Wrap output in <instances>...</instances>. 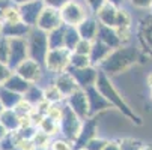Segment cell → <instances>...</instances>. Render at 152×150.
Segmentation results:
<instances>
[{
    "mask_svg": "<svg viewBox=\"0 0 152 150\" xmlns=\"http://www.w3.org/2000/svg\"><path fill=\"white\" fill-rule=\"evenodd\" d=\"M133 8L140 9V11H149L152 9V0H129Z\"/></svg>",
    "mask_w": 152,
    "mask_h": 150,
    "instance_id": "obj_42",
    "label": "cell"
},
{
    "mask_svg": "<svg viewBox=\"0 0 152 150\" xmlns=\"http://www.w3.org/2000/svg\"><path fill=\"white\" fill-rule=\"evenodd\" d=\"M143 150H152V144H148V146H146Z\"/></svg>",
    "mask_w": 152,
    "mask_h": 150,
    "instance_id": "obj_53",
    "label": "cell"
},
{
    "mask_svg": "<svg viewBox=\"0 0 152 150\" xmlns=\"http://www.w3.org/2000/svg\"><path fill=\"white\" fill-rule=\"evenodd\" d=\"M63 107H65V102H62V104H51L50 110L47 113V117H50L51 120L60 123L62 116H63Z\"/></svg>",
    "mask_w": 152,
    "mask_h": 150,
    "instance_id": "obj_35",
    "label": "cell"
},
{
    "mask_svg": "<svg viewBox=\"0 0 152 150\" xmlns=\"http://www.w3.org/2000/svg\"><path fill=\"white\" fill-rule=\"evenodd\" d=\"M38 129L39 131H42V132H45L47 135H50L51 138L56 135V134H59L60 132V125L57 123V122H54V120H51L50 117H44L42 119V122L39 123V126H38Z\"/></svg>",
    "mask_w": 152,
    "mask_h": 150,
    "instance_id": "obj_29",
    "label": "cell"
},
{
    "mask_svg": "<svg viewBox=\"0 0 152 150\" xmlns=\"http://www.w3.org/2000/svg\"><path fill=\"white\" fill-rule=\"evenodd\" d=\"M6 108H5V107H3V104H2V101H0V114H2L3 111H5Z\"/></svg>",
    "mask_w": 152,
    "mask_h": 150,
    "instance_id": "obj_52",
    "label": "cell"
},
{
    "mask_svg": "<svg viewBox=\"0 0 152 150\" xmlns=\"http://www.w3.org/2000/svg\"><path fill=\"white\" fill-rule=\"evenodd\" d=\"M86 92V96H88V102H89V113H91V117H95L96 114L108 110V108H113L112 104L108 102L99 92L98 89L95 87H89Z\"/></svg>",
    "mask_w": 152,
    "mask_h": 150,
    "instance_id": "obj_14",
    "label": "cell"
},
{
    "mask_svg": "<svg viewBox=\"0 0 152 150\" xmlns=\"http://www.w3.org/2000/svg\"><path fill=\"white\" fill-rule=\"evenodd\" d=\"M14 72L18 74L20 77H23L30 84H38L42 80V75H44V66L39 65L38 62H35L32 59H27Z\"/></svg>",
    "mask_w": 152,
    "mask_h": 150,
    "instance_id": "obj_8",
    "label": "cell"
},
{
    "mask_svg": "<svg viewBox=\"0 0 152 150\" xmlns=\"http://www.w3.org/2000/svg\"><path fill=\"white\" fill-rule=\"evenodd\" d=\"M108 3H112V5H115V6H118V8H121V5L124 3V0H107Z\"/></svg>",
    "mask_w": 152,
    "mask_h": 150,
    "instance_id": "obj_50",
    "label": "cell"
},
{
    "mask_svg": "<svg viewBox=\"0 0 152 150\" xmlns=\"http://www.w3.org/2000/svg\"><path fill=\"white\" fill-rule=\"evenodd\" d=\"M65 27L66 26H60L48 33V47L50 50H59L65 48Z\"/></svg>",
    "mask_w": 152,
    "mask_h": 150,
    "instance_id": "obj_25",
    "label": "cell"
},
{
    "mask_svg": "<svg viewBox=\"0 0 152 150\" xmlns=\"http://www.w3.org/2000/svg\"><path fill=\"white\" fill-rule=\"evenodd\" d=\"M60 15H62L63 24H65V26H71V27L80 26L83 21L88 18L86 8L78 2V0H71L69 3L65 5V6L60 9Z\"/></svg>",
    "mask_w": 152,
    "mask_h": 150,
    "instance_id": "obj_6",
    "label": "cell"
},
{
    "mask_svg": "<svg viewBox=\"0 0 152 150\" xmlns=\"http://www.w3.org/2000/svg\"><path fill=\"white\" fill-rule=\"evenodd\" d=\"M53 84L60 90V93L65 96V99H66L68 96H71L74 92L80 90L75 78H74V77L71 75V72H68V71L54 75V83H53Z\"/></svg>",
    "mask_w": 152,
    "mask_h": 150,
    "instance_id": "obj_16",
    "label": "cell"
},
{
    "mask_svg": "<svg viewBox=\"0 0 152 150\" xmlns=\"http://www.w3.org/2000/svg\"><path fill=\"white\" fill-rule=\"evenodd\" d=\"M0 62L6 63L9 62V39L0 36Z\"/></svg>",
    "mask_w": 152,
    "mask_h": 150,
    "instance_id": "obj_37",
    "label": "cell"
},
{
    "mask_svg": "<svg viewBox=\"0 0 152 150\" xmlns=\"http://www.w3.org/2000/svg\"><path fill=\"white\" fill-rule=\"evenodd\" d=\"M29 2H35V0H12V3L17 5V6H21V5H26Z\"/></svg>",
    "mask_w": 152,
    "mask_h": 150,
    "instance_id": "obj_49",
    "label": "cell"
},
{
    "mask_svg": "<svg viewBox=\"0 0 152 150\" xmlns=\"http://www.w3.org/2000/svg\"><path fill=\"white\" fill-rule=\"evenodd\" d=\"M30 29H32V27L26 26L23 21H20V23H12V24L3 23V26H2V32H0V36H3V38H6V39L27 38Z\"/></svg>",
    "mask_w": 152,
    "mask_h": 150,
    "instance_id": "obj_19",
    "label": "cell"
},
{
    "mask_svg": "<svg viewBox=\"0 0 152 150\" xmlns=\"http://www.w3.org/2000/svg\"><path fill=\"white\" fill-rule=\"evenodd\" d=\"M68 72H71V75L75 78L81 90H88L89 87H94L99 75V69L96 66H88L83 69H68Z\"/></svg>",
    "mask_w": 152,
    "mask_h": 150,
    "instance_id": "obj_12",
    "label": "cell"
},
{
    "mask_svg": "<svg viewBox=\"0 0 152 150\" xmlns=\"http://www.w3.org/2000/svg\"><path fill=\"white\" fill-rule=\"evenodd\" d=\"M50 150H72V144L65 138H57V140H53Z\"/></svg>",
    "mask_w": 152,
    "mask_h": 150,
    "instance_id": "obj_41",
    "label": "cell"
},
{
    "mask_svg": "<svg viewBox=\"0 0 152 150\" xmlns=\"http://www.w3.org/2000/svg\"><path fill=\"white\" fill-rule=\"evenodd\" d=\"M112 53V48H108L105 44H102L101 41L95 39L94 41V44H92V51H91V63H92V66H99L101 63L108 57V54Z\"/></svg>",
    "mask_w": 152,
    "mask_h": 150,
    "instance_id": "obj_22",
    "label": "cell"
},
{
    "mask_svg": "<svg viewBox=\"0 0 152 150\" xmlns=\"http://www.w3.org/2000/svg\"><path fill=\"white\" fill-rule=\"evenodd\" d=\"M15 143H17V138H15V132H9L6 138H3L0 141V150H15Z\"/></svg>",
    "mask_w": 152,
    "mask_h": 150,
    "instance_id": "obj_39",
    "label": "cell"
},
{
    "mask_svg": "<svg viewBox=\"0 0 152 150\" xmlns=\"http://www.w3.org/2000/svg\"><path fill=\"white\" fill-rule=\"evenodd\" d=\"M35 150H41V149H35Z\"/></svg>",
    "mask_w": 152,
    "mask_h": 150,
    "instance_id": "obj_57",
    "label": "cell"
},
{
    "mask_svg": "<svg viewBox=\"0 0 152 150\" xmlns=\"http://www.w3.org/2000/svg\"><path fill=\"white\" fill-rule=\"evenodd\" d=\"M11 5H14V3H12V0H0V20H2L5 11H6Z\"/></svg>",
    "mask_w": 152,
    "mask_h": 150,
    "instance_id": "obj_46",
    "label": "cell"
},
{
    "mask_svg": "<svg viewBox=\"0 0 152 150\" xmlns=\"http://www.w3.org/2000/svg\"><path fill=\"white\" fill-rule=\"evenodd\" d=\"M12 69L6 65V63H2V62H0V86H2L11 75H12Z\"/></svg>",
    "mask_w": 152,
    "mask_h": 150,
    "instance_id": "obj_43",
    "label": "cell"
},
{
    "mask_svg": "<svg viewBox=\"0 0 152 150\" xmlns=\"http://www.w3.org/2000/svg\"><path fill=\"white\" fill-rule=\"evenodd\" d=\"M33 108H35L33 105H30V104H29L27 101H24V99H21V102L14 108V111H15L21 119H23V117H29V114L32 113Z\"/></svg>",
    "mask_w": 152,
    "mask_h": 150,
    "instance_id": "obj_36",
    "label": "cell"
},
{
    "mask_svg": "<svg viewBox=\"0 0 152 150\" xmlns=\"http://www.w3.org/2000/svg\"><path fill=\"white\" fill-rule=\"evenodd\" d=\"M151 14H152V9H151Z\"/></svg>",
    "mask_w": 152,
    "mask_h": 150,
    "instance_id": "obj_58",
    "label": "cell"
},
{
    "mask_svg": "<svg viewBox=\"0 0 152 150\" xmlns=\"http://www.w3.org/2000/svg\"><path fill=\"white\" fill-rule=\"evenodd\" d=\"M60 26H63L60 11L45 6L42 14H41V17H39V20H38V23H36V27L42 32H45V33H50L51 30H54Z\"/></svg>",
    "mask_w": 152,
    "mask_h": 150,
    "instance_id": "obj_11",
    "label": "cell"
},
{
    "mask_svg": "<svg viewBox=\"0 0 152 150\" xmlns=\"http://www.w3.org/2000/svg\"><path fill=\"white\" fill-rule=\"evenodd\" d=\"M29 59V48H27V39L18 38L9 39V62L8 66L15 71L24 60Z\"/></svg>",
    "mask_w": 152,
    "mask_h": 150,
    "instance_id": "obj_7",
    "label": "cell"
},
{
    "mask_svg": "<svg viewBox=\"0 0 152 150\" xmlns=\"http://www.w3.org/2000/svg\"><path fill=\"white\" fill-rule=\"evenodd\" d=\"M98 29H99V21L94 17H88L80 26H77L80 38L84 39V41H91V42H94L96 39Z\"/></svg>",
    "mask_w": 152,
    "mask_h": 150,
    "instance_id": "obj_20",
    "label": "cell"
},
{
    "mask_svg": "<svg viewBox=\"0 0 152 150\" xmlns=\"http://www.w3.org/2000/svg\"><path fill=\"white\" fill-rule=\"evenodd\" d=\"M92 44H94V42H91V41H84V39H81V41L78 42V44H77V47H75V50H74L72 53L83 54V56H91Z\"/></svg>",
    "mask_w": 152,
    "mask_h": 150,
    "instance_id": "obj_38",
    "label": "cell"
},
{
    "mask_svg": "<svg viewBox=\"0 0 152 150\" xmlns=\"http://www.w3.org/2000/svg\"><path fill=\"white\" fill-rule=\"evenodd\" d=\"M44 8H45V5L42 0H35V2H29L26 5L18 6L21 21L29 27H36V23H38L42 11H44Z\"/></svg>",
    "mask_w": 152,
    "mask_h": 150,
    "instance_id": "obj_9",
    "label": "cell"
},
{
    "mask_svg": "<svg viewBox=\"0 0 152 150\" xmlns=\"http://www.w3.org/2000/svg\"><path fill=\"white\" fill-rule=\"evenodd\" d=\"M133 21H131V15L128 14L126 9L119 8L118 12V20H116V27L115 29H131L133 26Z\"/></svg>",
    "mask_w": 152,
    "mask_h": 150,
    "instance_id": "obj_32",
    "label": "cell"
},
{
    "mask_svg": "<svg viewBox=\"0 0 152 150\" xmlns=\"http://www.w3.org/2000/svg\"><path fill=\"white\" fill-rule=\"evenodd\" d=\"M71 62V51L66 48H59V50H50L44 63V69L50 74H62L68 71Z\"/></svg>",
    "mask_w": 152,
    "mask_h": 150,
    "instance_id": "obj_5",
    "label": "cell"
},
{
    "mask_svg": "<svg viewBox=\"0 0 152 150\" xmlns=\"http://www.w3.org/2000/svg\"><path fill=\"white\" fill-rule=\"evenodd\" d=\"M27 48H29V59L38 62L44 66L47 54L50 51L48 47V33L39 30L38 27H32L27 35Z\"/></svg>",
    "mask_w": 152,
    "mask_h": 150,
    "instance_id": "obj_3",
    "label": "cell"
},
{
    "mask_svg": "<svg viewBox=\"0 0 152 150\" xmlns=\"http://www.w3.org/2000/svg\"><path fill=\"white\" fill-rule=\"evenodd\" d=\"M83 122L69 107L65 104L63 107V116H62V120H60V134H62V138H65L66 141H69L71 144L77 140L80 131H81V126H83Z\"/></svg>",
    "mask_w": 152,
    "mask_h": 150,
    "instance_id": "obj_4",
    "label": "cell"
},
{
    "mask_svg": "<svg viewBox=\"0 0 152 150\" xmlns=\"http://www.w3.org/2000/svg\"><path fill=\"white\" fill-rule=\"evenodd\" d=\"M2 21H3V23H8V24L20 23V21H21V17H20L18 6H17V5H11V6L5 11V14H3V17H2Z\"/></svg>",
    "mask_w": 152,
    "mask_h": 150,
    "instance_id": "obj_34",
    "label": "cell"
},
{
    "mask_svg": "<svg viewBox=\"0 0 152 150\" xmlns=\"http://www.w3.org/2000/svg\"><path fill=\"white\" fill-rule=\"evenodd\" d=\"M2 26H3V21L0 20V32H2Z\"/></svg>",
    "mask_w": 152,
    "mask_h": 150,
    "instance_id": "obj_54",
    "label": "cell"
},
{
    "mask_svg": "<svg viewBox=\"0 0 152 150\" xmlns=\"http://www.w3.org/2000/svg\"><path fill=\"white\" fill-rule=\"evenodd\" d=\"M44 2V5L45 6H48V8H53V9H62L66 3H69L71 0H42Z\"/></svg>",
    "mask_w": 152,
    "mask_h": 150,
    "instance_id": "obj_45",
    "label": "cell"
},
{
    "mask_svg": "<svg viewBox=\"0 0 152 150\" xmlns=\"http://www.w3.org/2000/svg\"><path fill=\"white\" fill-rule=\"evenodd\" d=\"M104 150H121V144H119V141H107V146H105V149Z\"/></svg>",
    "mask_w": 152,
    "mask_h": 150,
    "instance_id": "obj_47",
    "label": "cell"
},
{
    "mask_svg": "<svg viewBox=\"0 0 152 150\" xmlns=\"http://www.w3.org/2000/svg\"><path fill=\"white\" fill-rule=\"evenodd\" d=\"M105 146H107V140L99 138V137H95L94 140H91L88 143V146H86L84 149L86 150H104Z\"/></svg>",
    "mask_w": 152,
    "mask_h": 150,
    "instance_id": "obj_40",
    "label": "cell"
},
{
    "mask_svg": "<svg viewBox=\"0 0 152 150\" xmlns=\"http://www.w3.org/2000/svg\"><path fill=\"white\" fill-rule=\"evenodd\" d=\"M119 144H121V150H143L146 147L143 141L136 138H122L119 140Z\"/></svg>",
    "mask_w": 152,
    "mask_h": 150,
    "instance_id": "obj_33",
    "label": "cell"
},
{
    "mask_svg": "<svg viewBox=\"0 0 152 150\" xmlns=\"http://www.w3.org/2000/svg\"><path fill=\"white\" fill-rule=\"evenodd\" d=\"M8 134H9V132H8V129H6V128H5L2 123H0V141H2L3 138H6V137H8Z\"/></svg>",
    "mask_w": 152,
    "mask_h": 150,
    "instance_id": "obj_48",
    "label": "cell"
},
{
    "mask_svg": "<svg viewBox=\"0 0 152 150\" xmlns=\"http://www.w3.org/2000/svg\"><path fill=\"white\" fill-rule=\"evenodd\" d=\"M96 39L101 41L102 44H105L108 48H112V50H116V48L122 47L121 38L118 36V32H116V29H113V27H107V26L99 24Z\"/></svg>",
    "mask_w": 152,
    "mask_h": 150,
    "instance_id": "obj_18",
    "label": "cell"
},
{
    "mask_svg": "<svg viewBox=\"0 0 152 150\" xmlns=\"http://www.w3.org/2000/svg\"><path fill=\"white\" fill-rule=\"evenodd\" d=\"M65 104H66L81 120H86V119L91 117L89 102H88V96H86V92L84 90L80 89V90L74 92L71 96H68L66 99H65Z\"/></svg>",
    "mask_w": 152,
    "mask_h": 150,
    "instance_id": "obj_10",
    "label": "cell"
},
{
    "mask_svg": "<svg viewBox=\"0 0 152 150\" xmlns=\"http://www.w3.org/2000/svg\"><path fill=\"white\" fill-rule=\"evenodd\" d=\"M23 99L27 101L30 105L36 107V105H39L42 101H45V99H44V89L39 87L38 84H32L30 87H29V90L23 95Z\"/></svg>",
    "mask_w": 152,
    "mask_h": 150,
    "instance_id": "obj_26",
    "label": "cell"
},
{
    "mask_svg": "<svg viewBox=\"0 0 152 150\" xmlns=\"http://www.w3.org/2000/svg\"><path fill=\"white\" fill-rule=\"evenodd\" d=\"M118 12H119V8L112 5V3H105L96 14V20L99 21V24L102 26H107V27H116V20H118Z\"/></svg>",
    "mask_w": 152,
    "mask_h": 150,
    "instance_id": "obj_17",
    "label": "cell"
},
{
    "mask_svg": "<svg viewBox=\"0 0 152 150\" xmlns=\"http://www.w3.org/2000/svg\"><path fill=\"white\" fill-rule=\"evenodd\" d=\"M96 132H98V122H96V119H95V117L86 119V120L83 122L81 131H80L77 140L72 143V150L84 149L91 140H94V138L96 137Z\"/></svg>",
    "mask_w": 152,
    "mask_h": 150,
    "instance_id": "obj_13",
    "label": "cell"
},
{
    "mask_svg": "<svg viewBox=\"0 0 152 150\" xmlns=\"http://www.w3.org/2000/svg\"><path fill=\"white\" fill-rule=\"evenodd\" d=\"M146 83H148V86H149V89L152 90V71L149 72V75H148V78H146Z\"/></svg>",
    "mask_w": 152,
    "mask_h": 150,
    "instance_id": "obj_51",
    "label": "cell"
},
{
    "mask_svg": "<svg viewBox=\"0 0 152 150\" xmlns=\"http://www.w3.org/2000/svg\"><path fill=\"white\" fill-rule=\"evenodd\" d=\"M80 41H81V38H80L77 27H71V26L65 27V48L72 53Z\"/></svg>",
    "mask_w": 152,
    "mask_h": 150,
    "instance_id": "obj_27",
    "label": "cell"
},
{
    "mask_svg": "<svg viewBox=\"0 0 152 150\" xmlns=\"http://www.w3.org/2000/svg\"><path fill=\"white\" fill-rule=\"evenodd\" d=\"M0 123L6 128L8 132H18V129L21 128V117L14 110H5L0 114Z\"/></svg>",
    "mask_w": 152,
    "mask_h": 150,
    "instance_id": "obj_23",
    "label": "cell"
},
{
    "mask_svg": "<svg viewBox=\"0 0 152 150\" xmlns=\"http://www.w3.org/2000/svg\"><path fill=\"white\" fill-rule=\"evenodd\" d=\"M151 101H152V90H151Z\"/></svg>",
    "mask_w": 152,
    "mask_h": 150,
    "instance_id": "obj_55",
    "label": "cell"
},
{
    "mask_svg": "<svg viewBox=\"0 0 152 150\" xmlns=\"http://www.w3.org/2000/svg\"><path fill=\"white\" fill-rule=\"evenodd\" d=\"M44 99L50 104H62L65 101V96L54 84H48L47 87H44Z\"/></svg>",
    "mask_w": 152,
    "mask_h": 150,
    "instance_id": "obj_28",
    "label": "cell"
},
{
    "mask_svg": "<svg viewBox=\"0 0 152 150\" xmlns=\"http://www.w3.org/2000/svg\"><path fill=\"white\" fill-rule=\"evenodd\" d=\"M77 150H86V149H77Z\"/></svg>",
    "mask_w": 152,
    "mask_h": 150,
    "instance_id": "obj_56",
    "label": "cell"
},
{
    "mask_svg": "<svg viewBox=\"0 0 152 150\" xmlns=\"http://www.w3.org/2000/svg\"><path fill=\"white\" fill-rule=\"evenodd\" d=\"M84 2H86L88 8H89L94 14H96V12L107 3V0H84Z\"/></svg>",
    "mask_w": 152,
    "mask_h": 150,
    "instance_id": "obj_44",
    "label": "cell"
},
{
    "mask_svg": "<svg viewBox=\"0 0 152 150\" xmlns=\"http://www.w3.org/2000/svg\"><path fill=\"white\" fill-rule=\"evenodd\" d=\"M33 146H35V149H41V150H48L50 147H51V137L50 135H47L45 132H42V131H39L38 129V132L35 134V137H33Z\"/></svg>",
    "mask_w": 152,
    "mask_h": 150,
    "instance_id": "obj_31",
    "label": "cell"
},
{
    "mask_svg": "<svg viewBox=\"0 0 152 150\" xmlns=\"http://www.w3.org/2000/svg\"><path fill=\"white\" fill-rule=\"evenodd\" d=\"M30 86H32V84L27 83L23 77H20L18 74L12 72V75L2 84V87H5V89H8V90H12V92H15V93H18V95L23 96V95L29 90Z\"/></svg>",
    "mask_w": 152,
    "mask_h": 150,
    "instance_id": "obj_21",
    "label": "cell"
},
{
    "mask_svg": "<svg viewBox=\"0 0 152 150\" xmlns=\"http://www.w3.org/2000/svg\"><path fill=\"white\" fill-rule=\"evenodd\" d=\"M21 99H23L21 95H18L12 90H8V89L0 86V101H2V104H3V107L6 110H14L15 107L21 102Z\"/></svg>",
    "mask_w": 152,
    "mask_h": 150,
    "instance_id": "obj_24",
    "label": "cell"
},
{
    "mask_svg": "<svg viewBox=\"0 0 152 150\" xmlns=\"http://www.w3.org/2000/svg\"><path fill=\"white\" fill-rule=\"evenodd\" d=\"M95 87L98 89V92H99L108 102L112 104L113 108H118L125 117H128L133 123L142 125V119L134 113V110L125 102V99H124V98L121 96V93L116 90V87L113 86L110 77H107L105 74H102V72L99 71V75H98V80H96Z\"/></svg>",
    "mask_w": 152,
    "mask_h": 150,
    "instance_id": "obj_2",
    "label": "cell"
},
{
    "mask_svg": "<svg viewBox=\"0 0 152 150\" xmlns=\"http://www.w3.org/2000/svg\"><path fill=\"white\" fill-rule=\"evenodd\" d=\"M139 59H140L139 48L133 45H122L116 50H112V53L98 66V69L107 77L119 75L128 71L131 66H134L139 62Z\"/></svg>",
    "mask_w": 152,
    "mask_h": 150,
    "instance_id": "obj_1",
    "label": "cell"
},
{
    "mask_svg": "<svg viewBox=\"0 0 152 150\" xmlns=\"http://www.w3.org/2000/svg\"><path fill=\"white\" fill-rule=\"evenodd\" d=\"M88 66H92L89 56L71 53V62H69V68L68 69H83V68H88Z\"/></svg>",
    "mask_w": 152,
    "mask_h": 150,
    "instance_id": "obj_30",
    "label": "cell"
},
{
    "mask_svg": "<svg viewBox=\"0 0 152 150\" xmlns=\"http://www.w3.org/2000/svg\"><path fill=\"white\" fill-rule=\"evenodd\" d=\"M139 42L145 51L152 54V14L145 15L137 24Z\"/></svg>",
    "mask_w": 152,
    "mask_h": 150,
    "instance_id": "obj_15",
    "label": "cell"
}]
</instances>
